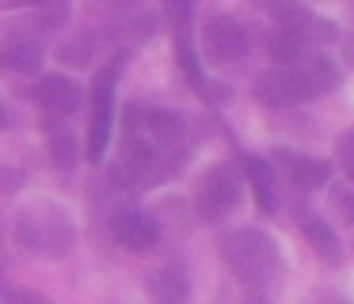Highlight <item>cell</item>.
<instances>
[{
    "mask_svg": "<svg viewBox=\"0 0 354 304\" xmlns=\"http://www.w3.org/2000/svg\"><path fill=\"white\" fill-rule=\"evenodd\" d=\"M16 240L35 255H69L77 228L62 205H27L16 217Z\"/></svg>",
    "mask_w": 354,
    "mask_h": 304,
    "instance_id": "obj_1",
    "label": "cell"
},
{
    "mask_svg": "<svg viewBox=\"0 0 354 304\" xmlns=\"http://www.w3.org/2000/svg\"><path fill=\"white\" fill-rule=\"evenodd\" d=\"M221 255H225V263H229V270L236 274L240 281H248V285H263V281L278 270L274 240L263 236V232H255V228H240V232H232L229 240H225Z\"/></svg>",
    "mask_w": 354,
    "mask_h": 304,
    "instance_id": "obj_2",
    "label": "cell"
},
{
    "mask_svg": "<svg viewBox=\"0 0 354 304\" xmlns=\"http://www.w3.org/2000/svg\"><path fill=\"white\" fill-rule=\"evenodd\" d=\"M313 84L305 80V73L297 68H270V73H263L259 80H255V99L267 106H290V103H305V99H313Z\"/></svg>",
    "mask_w": 354,
    "mask_h": 304,
    "instance_id": "obj_3",
    "label": "cell"
},
{
    "mask_svg": "<svg viewBox=\"0 0 354 304\" xmlns=\"http://www.w3.org/2000/svg\"><path fill=\"white\" fill-rule=\"evenodd\" d=\"M236 198H240V179H236V171H232V164L209 167L202 187H198V217L217 220L221 213H229L232 205H236Z\"/></svg>",
    "mask_w": 354,
    "mask_h": 304,
    "instance_id": "obj_4",
    "label": "cell"
},
{
    "mask_svg": "<svg viewBox=\"0 0 354 304\" xmlns=\"http://www.w3.org/2000/svg\"><path fill=\"white\" fill-rule=\"evenodd\" d=\"M202 50H206L209 61H217V65H229V61L244 57V50H248V30L240 27L232 15H214V19L202 27Z\"/></svg>",
    "mask_w": 354,
    "mask_h": 304,
    "instance_id": "obj_5",
    "label": "cell"
},
{
    "mask_svg": "<svg viewBox=\"0 0 354 304\" xmlns=\"http://www.w3.org/2000/svg\"><path fill=\"white\" fill-rule=\"evenodd\" d=\"M111 232L115 240L122 243L126 251H153L156 240H160V228L149 213H138V209H122L115 220H111Z\"/></svg>",
    "mask_w": 354,
    "mask_h": 304,
    "instance_id": "obj_6",
    "label": "cell"
},
{
    "mask_svg": "<svg viewBox=\"0 0 354 304\" xmlns=\"http://www.w3.org/2000/svg\"><path fill=\"white\" fill-rule=\"evenodd\" d=\"M111 80L115 73H103L100 84H95V106H92V133H88V156L100 160L103 149H107V133H111Z\"/></svg>",
    "mask_w": 354,
    "mask_h": 304,
    "instance_id": "obj_7",
    "label": "cell"
},
{
    "mask_svg": "<svg viewBox=\"0 0 354 304\" xmlns=\"http://www.w3.org/2000/svg\"><path fill=\"white\" fill-rule=\"evenodd\" d=\"M35 99L54 114H73L80 103V88L69 76H42L39 88H35Z\"/></svg>",
    "mask_w": 354,
    "mask_h": 304,
    "instance_id": "obj_8",
    "label": "cell"
},
{
    "mask_svg": "<svg viewBox=\"0 0 354 304\" xmlns=\"http://www.w3.org/2000/svg\"><path fill=\"white\" fill-rule=\"evenodd\" d=\"M278 164L286 167L290 182H293V187H301V190L324 187V182L331 179V167L324 164V160H313V156H293V152L278 149Z\"/></svg>",
    "mask_w": 354,
    "mask_h": 304,
    "instance_id": "obj_9",
    "label": "cell"
},
{
    "mask_svg": "<svg viewBox=\"0 0 354 304\" xmlns=\"http://www.w3.org/2000/svg\"><path fill=\"white\" fill-rule=\"evenodd\" d=\"M191 296V281H187L183 266H164L149 278V301L153 304H187Z\"/></svg>",
    "mask_w": 354,
    "mask_h": 304,
    "instance_id": "obj_10",
    "label": "cell"
},
{
    "mask_svg": "<svg viewBox=\"0 0 354 304\" xmlns=\"http://www.w3.org/2000/svg\"><path fill=\"white\" fill-rule=\"evenodd\" d=\"M0 61L12 73H35L42 65V46L31 42V38H8V42L0 46Z\"/></svg>",
    "mask_w": 354,
    "mask_h": 304,
    "instance_id": "obj_11",
    "label": "cell"
},
{
    "mask_svg": "<svg viewBox=\"0 0 354 304\" xmlns=\"http://www.w3.org/2000/svg\"><path fill=\"white\" fill-rule=\"evenodd\" d=\"M305 236L324 263H339V240L331 232V225H324L320 217H305Z\"/></svg>",
    "mask_w": 354,
    "mask_h": 304,
    "instance_id": "obj_12",
    "label": "cell"
},
{
    "mask_svg": "<svg viewBox=\"0 0 354 304\" xmlns=\"http://www.w3.org/2000/svg\"><path fill=\"white\" fill-rule=\"evenodd\" d=\"M248 175H252V182H255V202H259V209L263 213H274V205H278V198H274V179H270V167L263 164V160H248Z\"/></svg>",
    "mask_w": 354,
    "mask_h": 304,
    "instance_id": "obj_13",
    "label": "cell"
},
{
    "mask_svg": "<svg viewBox=\"0 0 354 304\" xmlns=\"http://www.w3.org/2000/svg\"><path fill=\"white\" fill-rule=\"evenodd\" d=\"M301 73H305L308 84H313L316 95H320V91H328V88H335V80H339L335 65H331V61H324V57H305V61H301Z\"/></svg>",
    "mask_w": 354,
    "mask_h": 304,
    "instance_id": "obj_14",
    "label": "cell"
},
{
    "mask_svg": "<svg viewBox=\"0 0 354 304\" xmlns=\"http://www.w3.org/2000/svg\"><path fill=\"white\" fill-rule=\"evenodd\" d=\"M301 50H305V42H301L297 35H290V30H282V38L274 42V57L278 61H297Z\"/></svg>",
    "mask_w": 354,
    "mask_h": 304,
    "instance_id": "obj_15",
    "label": "cell"
},
{
    "mask_svg": "<svg viewBox=\"0 0 354 304\" xmlns=\"http://www.w3.org/2000/svg\"><path fill=\"white\" fill-rule=\"evenodd\" d=\"M335 152H339V164H343V171L354 179V129L339 137V149H335Z\"/></svg>",
    "mask_w": 354,
    "mask_h": 304,
    "instance_id": "obj_16",
    "label": "cell"
},
{
    "mask_svg": "<svg viewBox=\"0 0 354 304\" xmlns=\"http://www.w3.org/2000/svg\"><path fill=\"white\" fill-rule=\"evenodd\" d=\"M8 304H50L42 293H35V289H16V293L8 296Z\"/></svg>",
    "mask_w": 354,
    "mask_h": 304,
    "instance_id": "obj_17",
    "label": "cell"
},
{
    "mask_svg": "<svg viewBox=\"0 0 354 304\" xmlns=\"http://www.w3.org/2000/svg\"><path fill=\"white\" fill-rule=\"evenodd\" d=\"M335 205L343 209L346 220H354V190H335Z\"/></svg>",
    "mask_w": 354,
    "mask_h": 304,
    "instance_id": "obj_18",
    "label": "cell"
},
{
    "mask_svg": "<svg viewBox=\"0 0 354 304\" xmlns=\"http://www.w3.org/2000/svg\"><path fill=\"white\" fill-rule=\"evenodd\" d=\"M62 57L69 61V65H88V46H65Z\"/></svg>",
    "mask_w": 354,
    "mask_h": 304,
    "instance_id": "obj_19",
    "label": "cell"
},
{
    "mask_svg": "<svg viewBox=\"0 0 354 304\" xmlns=\"http://www.w3.org/2000/svg\"><path fill=\"white\" fill-rule=\"evenodd\" d=\"M54 156H57V164H69L73 160V141L69 137H57L54 141Z\"/></svg>",
    "mask_w": 354,
    "mask_h": 304,
    "instance_id": "obj_20",
    "label": "cell"
},
{
    "mask_svg": "<svg viewBox=\"0 0 354 304\" xmlns=\"http://www.w3.org/2000/svg\"><path fill=\"white\" fill-rule=\"evenodd\" d=\"M8 126V114H4V106H0V129Z\"/></svg>",
    "mask_w": 354,
    "mask_h": 304,
    "instance_id": "obj_21",
    "label": "cell"
},
{
    "mask_svg": "<svg viewBox=\"0 0 354 304\" xmlns=\"http://www.w3.org/2000/svg\"><path fill=\"white\" fill-rule=\"evenodd\" d=\"M248 304H267V301H259V296H248Z\"/></svg>",
    "mask_w": 354,
    "mask_h": 304,
    "instance_id": "obj_22",
    "label": "cell"
},
{
    "mask_svg": "<svg viewBox=\"0 0 354 304\" xmlns=\"http://www.w3.org/2000/svg\"><path fill=\"white\" fill-rule=\"evenodd\" d=\"M346 53H351V61H354V42H351V46H346Z\"/></svg>",
    "mask_w": 354,
    "mask_h": 304,
    "instance_id": "obj_23",
    "label": "cell"
}]
</instances>
